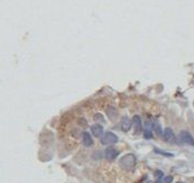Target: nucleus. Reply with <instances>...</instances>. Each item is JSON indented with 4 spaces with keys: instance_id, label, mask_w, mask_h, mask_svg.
Returning a JSON list of instances; mask_svg holds the SVG:
<instances>
[{
    "instance_id": "5",
    "label": "nucleus",
    "mask_w": 194,
    "mask_h": 183,
    "mask_svg": "<svg viewBox=\"0 0 194 183\" xmlns=\"http://www.w3.org/2000/svg\"><path fill=\"white\" fill-rule=\"evenodd\" d=\"M91 133L93 136L95 137H102V135H103V128L101 125L99 124H95V125H92L91 126Z\"/></svg>"
},
{
    "instance_id": "8",
    "label": "nucleus",
    "mask_w": 194,
    "mask_h": 183,
    "mask_svg": "<svg viewBox=\"0 0 194 183\" xmlns=\"http://www.w3.org/2000/svg\"><path fill=\"white\" fill-rule=\"evenodd\" d=\"M133 126V122L128 118V117H123L121 119V122H120V127L123 132H128Z\"/></svg>"
},
{
    "instance_id": "18",
    "label": "nucleus",
    "mask_w": 194,
    "mask_h": 183,
    "mask_svg": "<svg viewBox=\"0 0 194 183\" xmlns=\"http://www.w3.org/2000/svg\"><path fill=\"white\" fill-rule=\"evenodd\" d=\"M177 183H184V182H177Z\"/></svg>"
},
{
    "instance_id": "9",
    "label": "nucleus",
    "mask_w": 194,
    "mask_h": 183,
    "mask_svg": "<svg viewBox=\"0 0 194 183\" xmlns=\"http://www.w3.org/2000/svg\"><path fill=\"white\" fill-rule=\"evenodd\" d=\"M82 143H83V145L84 146H87V147L92 146V144H93V139H92L91 135H90L88 132H84L83 135H82Z\"/></svg>"
},
{
    "instance_id": "7",
    "label": "nucleus",
    "mask_w": 194,
    "mask_h": 183,
    "mask_svg": "<svg viewBox=\"0 0 194 183\" xmlns=\"http://www.w3.org/2000/svg\"><path fill=\"white\" fill-rule=\"evenodd\" d=\"M163 136H164V139L166 142H169V143H174V140H175V135H174V133H173V130L171 128H166L163 132Z\"/></svg>"
},
{
    "instance_id": "12",
    "label": "nucleus",
    "mask_w": 194,
    "mask_h": 183,
    "mask_svg": "<svg viewBox=\"0 0 194 183\" xmlns=\"http://www.w3.org/2000/svg\"><path fill=\"white\" fill-rule=\"evenodd\" d=\"M153 124V129L156 132V134L158 135V136H163V130H162V127H161V124L155 120L154 122H151Z\"/></svg>"
},
{
    "instance_id": "15",
    "label": "nucleus",
    "mask_w": 194,
    "mask_h": 183,
    "mask_svg": "<svg viewBox=\"0 0 194 183\" xmlns=\"http://www.w3.org/2000/svg\"><path fill=\"white\" fill-rule=\"evenodd\" d=\"M173 181V176H166L165 179H163V183H171Z\"/></svg>"
},
{
    "instance_id": "16",
    "label": "nucleus",
    "mask_w": 194,
    "mask_h": 183,
    "mask_svg": "<svg viewBox=\"0 0 194 183\" xmlns=\"http://www.w3.org/2000/svg\"><path fill=\"white\" fill-rule=\"evenodd\" d=\"M155 176L157 179H161L162 176H163V172H162V171H156V172H155Z\"/></svg>"
},
{
    "instance_id": "10",
    "label": "nucleus",
    "mask_w": 194,
    "mask_h": 183,
    "mask_svg": "<svg viewBox=\"0 0 194 183\" xmlns=\"http://www.w3.org/2000/svg\"><path fill=\"white\" fill-rule=\"evenodd\" d=\"M145 126H146V128H145L144 130V136L145 138L149 139L153 137V132H151V128H153V124L149 122H145Z\"/></svg>"
},
{
    "instance_id": "14",
    "label": "nucleus",
    "mask_w": 194,
    "mask_h": 183,
    "mask_svg": "<svg viewBox=\"0 0 194 183\" xmlns=\"http://www.w3.org/2000/svg\"><path fill=\"white\" fill-rule=\"evenodd\" d=\"M155 152L157 154H161V155H164V156H173L172 153H166V152H164V150H157V148H155Z\"/></svg>"
},
{
    "instance_id": "3",
    "label": "nucleus",
    "mask_w": 194,
    "mask_h": 183,
    "mask_svg": "<svg viewBox=\"0 0 194 183\" xmlns=\"http://www.w3.org/2000/svg\"><path fill=\"white\" fill-rule=\"evenodd\" d=\"M180 138L182 139V142L185 143V144H189L194 146V138L191 136V134L186 130H182L181 134H180Z\"/></svg>"
},
{
    "instance_id": "13",
    "label": "nucleus",
    "mask_w": 194,
    "mask_h": 183,
    "mask_svg": "<svg viewBox=\"0 0 194 183\" xmlns=\"http://www.w3.org/2000/svg\"><path fill=\"white\" fill-rule=\"evenodd\" d=\"M93 119H94L95 122H98V124H103L105 122V117L102 116V114H95L94 117H93Z\"/></svg>"
},
{
    "instance_id": "17",
    "label": "nucleus",
    "mask_w": 194,
    "mask_h": 183,
    "mask_svg": "<svg viewBox=\"0 0 194 183\" xmlns=\"http://www.w3.org/2000/svg\"><path fill=\"white\" fill-rule=\"evenodd\" d=\"M155 183H163V179H157V180H156L155 181Z\"/></svg>"
},
{
    "instance_id": "1",
    "label": "nucleus",
    "mask_w": 194,
    "mask_h": 183,
    "mask_svg": "<svg viewBox=\"0 0 194 183\" xmlns=\"http://www.w3.org/2000/svg\"><path fill=\"white\" fill-rule=\"evenodd\" d=\"M136 164V157L133 154H127V155L122 156L120 160V165L125 170H131Z\"/></svg>"
},
{
    "instance_id": "2",
    "label": "nucleus",
    "mask_w": 194,
    "mask_h": 183,
    "mask_svg": "<svg viewBox=\"0 0 194 183\" xmlns=\"http://www.w3.org/2000/svg\"><path fill=\"white\" fill-rule=\"evenodd\" d=\"M118 142V136L116 134L111 133V132H107V133L101 137V143L103 145H111L115 144Z\"/></svg>"
},
{
    "instance_id": "6",
    "label": "nucleus",
    "mask_w": 194,
    "mask_h": 183,
    "mask_svg": "<svg viewBox=\"0 0 194 183\" xmlns=\"http://www.w3.org/2000/svg\"><path fill=\"white\" fill-rule=\"evenodd\" d=\"M105 156L107 160H109V161H112V160H115L117 156H118V150H115L113 147H109V148H107L105 152Z\"/></svg>"
},
{
    "instance_id": "11",
    "label": "nucleus",
    "mask_w": 194,
    "mask_h": 183,
    "mask_svg": "<svg viewBox=\"0 0 194 183\" xmlns=\"http://www.w3.org/2000/svg\"><path fill=\"white\" fill-rule=\"evenodd\" d=\"M107 116L109 117L110 119H115L118 116V110H117L116 107L113 106H109L108 109H107Z\"/></svg>"
},
{
    "instance_id": "4",
    "label": "nucleus",
    "mask_w": 194,
    "mask_h": 183,
    "mask_svg": "<svg viewBox=\"0 0 194 183\" xmlns=\"http://www.w3.org/2000/svg\"><path fill=\"white\" fill-rule=\"evenodd\" d=\"M133 130L136 134H139L141 132V128H143V125H141V119L139 116H133Z\"/></svg>"
}]
</instances>
